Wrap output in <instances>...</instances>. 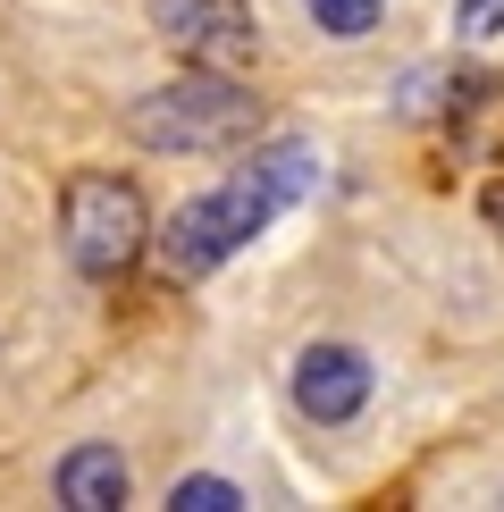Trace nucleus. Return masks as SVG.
Listing matches in <instances>:
<instances>
[{
    "mask_svg": "<svg viewBox=\"0 0 504 512\" xmlns=\"http://www.w3.org/2000/svg\"><path fill=\"white\" fill-rule=\"evenodd\" d=\"M311 185V152L303 143H278V152H261V160H244L236 177L219 185V194H194L177 210V219L160 227V261L177 269V277H202V269H219L227 252H236L244 236H261L269 219L294 202Z\"/></svg>",
    "mask_w": 504,
    "mask_h": 512,
    "instance_id": "nucleus-1",
    "label": "nucleus"
},
{
    "mask_svg": "<svg viewBox=\"0 0 504 512\" xmlns=\"http://www.w3.org/2000/svg\"><path fill=\"white\" fill-rule=\"evenodd\" d=\"M126 135L152 143V152H227V143L261 135V101L227 68H194L185 59L177 84H160V93H143L126 110Z\"/></svg>",
    "mask_w": 504,
    "mask_h": 512,
    "instance_id": "nucleus-2",
    "label": "nucleus"
},
{
    "mask_svg": "<svg viewBox=\"0 0 504 512\" xmlns=\"http://www.w3.org/2000/svg\"><path fill=\"white\" fill-rule=\"evenodd\" d=\"M68 261L84 277H126L143 261V244H152V210H143V194L126 177H110V168H84V177H68Z\"/></svg>",
    "mask_w": 504,
    "mask_h": 512,
    "instance_id": "nucleus-3",
    "label": "nucleus"
},
{
    "mask_svg": "<svg viewBox=\"0 0 504 512\" xmlns=\"http://www.w3.org/2000/svg\"><path fill=\"white\" fill-rule=\"evenodd\" d=\"M152 26L168 51H185L194 68H244L261 51V26H252L244 0H152Z\"/></svg>",
    "mask_w": 504,
    "mask_h": 512,
    "instance_id": "nucleus-4",
    "label": "nucleus"
},
{
    "mask_svg": "<svg viewBox=\"0 0 504 512\" xmlns=\"http://www.w3.org/2000/svg\"><path fill=\"white\" fill-rule=\"evenodd\" d=\"M286 387H294V412H303V420L345 429V420L370 403V353H353V345H303Z\"/></svg>",
    "mask_w": 504,
    "mask_h": 512,
    "instance_id": "nucleus-5",
    "label": "nucleus"
},
{
    "mask_svg": "<svg viewBox=\"0 0 504 512\" xmlns=\"http://www.w3.org/2000/svg\"><path fill=\"white\" fill-rule=\"evenodd\" d=\"M59 504H68V512L126 504V454H118V445H76V454L59 462Z\"/></svg>",
    "mask_w": 504,
    "mask_h": 512,
    "instance_id": "nucleus-6",
    "label": "nucleus"
},
{
    "mask_svg": "<svg viewBox=\"0 0 504 512\" xmlns=\"http://www.w3.org/2000/svg\"><path fill=\"white\" fill-rule=\"evenodd\" d=\"M303 17H311L328 42H362V34H378L387 0H303Z\"/></svg>",
    "mask_w": 504,
    "mask_h": 512,
    "instance_id": "nucleus-7",
    "label": "nucleus"
},
{
    "mask_svg": "<svg viewBox=\"0 0 504 512\" xmlns=\"http://www.w3.org/2000/svg\"><path fill=\"white\" fill-rule=\"evenodd\" d=\"M168 504H177V512H236V504H244V487L202 471V479H177V487H168Z\"/></svg>",
    "mask_w": 504,
    "mask_h": 512,
    "instance_id": "nucleus-8",
    "label": "nucleus"
},
{
    "mask_svg": "<svg viewBox=\"0 0 504 512\" xmlns=\"http://www.w3.org/2000/svg\"><path fill=\"white\" fill-rule=\"evenodd\" d=\"M454 34L462 42H496L504 34V0H454Z\"/></svg>",
    "mask_w": 504,
    "mask_h": 512,
    "instance_id": "nucleus-9",
    "label": "nucleus"
},
{
    "mask_svg": "<svg viewBox=\"0 0 504 512\" xmlns=\"http://www.w3.org/2000/svg\"><path fill=\"white\" fill-rule=\"evenodd\" d=\"M488 219H496V227H504V185H488Z\"/></svg>",
    "mask_w": 504,
    "mask_h": 512,
    "instance_id": "nucleus-10",
    "label": "nucleus"
}]
</instances>
